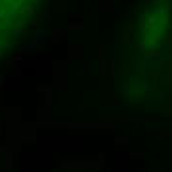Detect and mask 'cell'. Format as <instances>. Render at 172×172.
Returning a JSON list of instances; mask_svg holds the SVG:
<instances>
[{"label": "cell", "mask_w": 172, "mask_h": 172, "mask_svg": "<svg viewBox=\"0 0 172 172\" xmlns=\"http://www.w3.org/2000/svg\"><path fill=\"white\" fill-rule=\"evenodd\" d=\"M37 0H0V60L27 25Z\"/></svg>", "instance_id": "6da1fadb"}]
</instances>
